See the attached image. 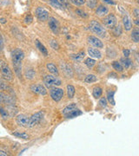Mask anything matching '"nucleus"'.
I'll return each mask as SVG.
<instances>
[{
    "label": "nucleus",
    "mask_w": 139,
    "mask_h": 156,
    "mask_svg": "<svg viewBox=\"0 0 139 156\" xmlns=\"http://www.w3.org/2000/svg\"><path fill=\"white\" fill-rule=\"evenodd\" d=\"M31 90L33 93L41 94V95H45L47 94L46 89L43 87L42 84H33L31 86Z\"/></svg>",
    "instance_id": "9b49d317"
},
{
    "label": "nucleus",
    "mask_w": 139,
    "mask_h": 156,
    "mask_svg": "<svg viewBox=\"0 0 139 156\" xmlns=\"http://www.w3.org/2000/svg\"><path fill=\"white\" fill-rule=\"evenodd\" d=\"M85 65L89 69H92V68L95 66V64H96V60H95L94 58L88 57V58H86L85 59Z\"/></svg>",
    "instance_id": "393cba45"
},
{
    "label": "nucleus",
    "mask_w": 139,
    "mask_h": 156,
    "mask_svg": "<svg viewBox=\"0 0 139 156\" xmlns=\"http://www.w3.org/2000/svg\"><path fill=\"white\" fill-rule=\"evenodd\" d=\"M135 23H136V24H138V19L135 20Z\"/></svg>",
    "instance_id": "3c124183"
},
{
    "label": "nucleus",
    "mask_w": 139,
    "mask_h": 156,
    "mask_svg": "<svg viewBox=\"0 0 139 156\" xmlns=\"http://www.w3.org/2000/svg\"><path fill=\"white\" fill-rule=\"evenodd\" d=\"M58 1L62 4V5L64 6V8L69 6V2H68V0H58Z\"/></svg>",
    "instance_id": "37998d69"
},
{
    "label": "nucleus",
    "mask_w": 139,
    "mask_h": 156,
    "mask_svg": "<svg viewBox=\"0 0 139 156\" xmlns=\"http://www.w3.org/2000/svg\"><path fill=\"white\" fill-rule=\"evenodd\" d=\"M76 13L78 16L82 17V18H86V17H87V14H86L85 12V11H83L82 10H80V9L76 10Z\"/></svg>",
    "instance_id": "a19ab883"
},
{
    "label": "nucleus",
    "mask_w": 139,
    "mask_h": 156,
    "mask_svg": "<svg viewBox=\"0 0 139 156\" xmlns=\"http://www.w3.org/2000/svg\"><path fill=\"white\" fill-rule=\"evenodd\" d=\"M0 102L3 103L8 104H14V100L11 98L10 95L6 94L4 93H0Z\"/></svg>",
    "instance_id": "2eb2a0df"
},
{
    "label": "nucleus",
    "mask_w": 139,
    "mask_h": 156,
    "mask_svg": "<svg viewBox=\"0 0 139 156\" xmlns=\"http://www.w3.org/2000/svg\"><path fill=\"white\" fill-rule=\"evenodd\" d=\"M82 114H83V113H82V111H81V110H79V109L76 108V109H74V110H72V111L69 112L68 114H64V116H65V118H67V119H72V118H75V117L78 116V115H81Z\"/></svg>",
    "instance_id": "a211bd4d"
},
{
    "label": "nucleus",
    "mask_w": 139,
    "mask_h": 156,
    "mask_svg": "<svg viewBox=\"0 0 139 156\" xmlns=\"http://www.w3.org/2000/svg\"><path fill=\"white\" fill-rule=\"evenodd\" d=\"M99 105L102 107V108H105L107 106V99L105 97H102L100 100H99Z\"/></svg>",
    "instance_id": "4c0bfd02"
},
{
    "label": "nucleus",
    "mask_w": 139,
    "mask_h": 156,
    "mask_svg": "<svg viewBox=\"0 0 139 156\" xmlns=\"http://www.w3.org/2000/svg\"><path fill=\"white\" fill-rule=\"evenodd\" d=\"M36 15L38 20L46 21L49 18V11L42 7H38L36 10Z\"/></svg>",
    "instance_id": "1a4fd4ad"
},
{
    "label": "nucleus",
    "mask_w": 139,
    "mask_h": 156,
    "mask_svg": "<svg viewBox=\"0 0 139 156\" xmlns=\"http://www.w3.org/2000/svg\"><path fill=\"white\" fill-rule=\"evenodd\" d=\"M16 122L17 124L23 127H27L28 122H29V117L26 116L25 114H18L16 117Z\"/></svg>",
    "instance_id": "f8f14e48"
},
{
    "label": "nucleus",
    "mask_w": 139,
    "mask_h": 156,
    "mask_svg": "<svg viewBox=\"0 0 139 156\" xmlns=\"http://www.w3.org/2000/svg\"><path fill=\"white\" fill-rule=\"evenodd\" d=\"M32 21H33V18H32V15H27V16L25 17V18H24V23H25L26 24H30Z\"/></svg>",
    "instance_id": "ea45409f"
},
{
    "label": "nucleus",
    "mask_w": 139,
    "mask_h": 156,
    "mask_svg": "<svg viewBox=\"0 0 139 156\" xmlns=\"http://www.w3.org/2000/svg\"><path fill=\"white\" fill-rule=\"evenodd\" d=\"M50 4H51V5L52 7L56 8V9H58V10H64V7L58 0H50Z\"/></svg>",
    "instance_id": "412c9836"
},
{
    "label": "nucleus",
    "mask_w": 139,
    "mask_h": 156,
    "mask_svg": "<svg viewBox=\"0 0 139 156\" xmlns=\"http://www.w3.org/2000/svg\"><path fill=\"white\" fill-rule=\"evenodd\" d=\"M8 155L5 152H4V151H2V150H0V156H6Z\"/></svg>",
    "instance_id": "09e8293b"
},
{
    "label": "nucleus",
    "mask_w": 139,
    "mask_h": 156,
    "mask_svg": "<svg viewBox=\"0 0 139 156\" xmlns=\"http://www.w3.org/2000/svg\"><path fill=\"white\" fill-rule=\"evenodd\" d=\"M0 114H1V116H2V118L3 119H7L8 117H9V113H8V111L4 108H3V107H0Z\"/></svg>",
    "instance_id": "f704fd0d"
},
{
    "label": "nucleus",
    "mask_w": 139,
    "mask_h": 156,
    "mask_svg": "<svg viewBox=\"0 0 139 156\" xmlns=\"http://www.w3.org/2000/svg\"><path fill=\"white\" fill-rule=\"evenodd\" d=\"M120 62H121L120 63L122 64V66L124 67L125 69H128V68L130 67V65H131V61H130V59H129L128 57L121 58Z\"/></svg>",
    "instance_id": "bb28decb"
},
{
    "label": "nucleus",
    "mask_w": 139,
    "mask_h": 156,
    "mask_svg": "<svg viewBox=\"0 0 139 156\" xmlns=\"http://www.w3.org/2000/svg\"><path fill=\"white\" fill-rule=\"evenodd\" d=\"M50 43H51V48H53L54 50H58V49H59V44L57 43V41H55V40H51Z\"/></svg>",
    "instance_id": "58836bf2"
},
{
    "label": "nucleus",
    "mask_w": 139,
    "mask_h": 156,
    "mask_svg": "<svg viewBox=\"0 0 139 156\" xmlns=\"http://www.w3.org/2000/svg\"><path fill=\"white\" fill-rule=\"evenodd\" d=\"M114 35L115 36H120L121 34H122V27L120 26V25H118L117 27H114Z\"/></svg>",
    "instance_id": "e433bc0d"
},
{
    "label": "nucleus",
    "mask_w": 139,
    "mask_h": 156,
    "mask_svg": "<svg viewBox=\"0 0 139 156\" xmlns=\"http://www.w3.org/2000/svg\"><path fill=\"white\" fill-rule=\"evenodd\" d=\"M46 68L48 70V71L51 74H53L55 75H58V70L57 68L56 67V65L53 64V63H48L46 65Z\"/></svg>",
    "instance_id": "aec40b11"
},
{
    "label": "nucleus",
    "mask_w": 139,
    "mask_h": 156,
    "mask_svg": "<svg viewBox=\"0 0 139 156\" xmlns=\"http://www.w3.org/2000/svg\"><path fill=\"white\" fill-rule=\"evenodd\" d=\"M50 94L52 100L55 102H59L64 96V90L60 88H57L56 86L50 88Z\"/></svg>",
    "instance_id": "423d86ee"
},
{
    "label": "nucleus",
    "mask_w": 139,
    "mask_h": 156,
    "mask_svg": "<svg viewBox=\"0 0 139 156\" xmlns=\"http://www.w3.org/2000/svg\"><path fill=\"white\" fill-rule=\"evenodd\" d=\"M43 114H44V113L43 111H39V112H37L34 114H32L31 117H29V122H28L27 127H33L37 126L43 119Z\"/></svg>",
    "instance_id": "20e7f679"
},
{
    "label": "nucleus",
    "mask_w": 139,
    "mask_h": 156,
    "mask_svg": "<svg viewBox=\"0 0 139 156\" xmlns=\"http://www.w3.org/2000/svg\"><path fill=\"white\" fill-rule=\"evenodd\" d=\"M104 3H106V4H112V5H114L116 3L113 1V0H102Z\"/></svg>",
    "instance_id": "a18cd8bd"
},
{
    "label": "nucleus",
    "mask_w": 139,
    "mask_h": 156,
    "mask_svg": "<svg viewBox=\"0 0 139 156\" xmlns=\"http://www.w3.org/2000/svg\"><path fill=\"white\" fill-rule=\"evenodd\" d=\"M88 54L91 58H96V59H100L102 57V53L99 50L95 49V48H90L88 49Z\"/></svg>",
    "instance_id": "4468645a"
},
{
    "label": "nucleus",
    "mask_w": 139,
    "mask_h": 156,
    "mask_svg": "<svg viewBox=\"0 0 139 156\" xmlns=\"http://www.w3.org/2000/svg\"><path fill=\"white\" fill-rule=\"evenodd\" d=\"M90 30L92 31L93 33H95L96 35H97V37H106L105 29L97 21L93 20L90 22Z\"/></svg>",
    "instance_id": "f03ea898"
},
{
    "label": "nucleus",
    "mask_w": 139,
    "mask_h": 156,
    "mask_svg": "<svg viewBox=\"0 0 139 156\" xmlns=\"http://www.w3.org/2000/svg\"><path fill=\"white\" fill-rule=\"evenodd\" d=\"M36 46H37V48L39 50V51L41 52L44 56H48V51H47V49L38 40H36Z\"/></svg>",
    "instance_id": "6ab92c4d"
},
{
    "label": "nucleus",
    "mask_w": 139,
    "mask_h": 156,
    "mask_svg": "<svg viewBox=\"0 0 139 156\" xmlns=\"http://www.w3.org/2000/svg\"><path fill=\"white\" fill-rule=\"evenodd\" d=\"M43 83L45 84L46 87L48 88H51L52 86H60L61 85V80L58 79L57 77L51 75H48L44 77L43 79Z\"/></svg>",
    "instance_id": "39448f33"
},
{
    "label": "nucleus",
    "mask_w": 139,
    "mask_h": 156,
    "mask_svg": "<svg viewBox=\"0 0 139 156\" xmlns=\"http://www.w3.org/2000/svg\"><path fill=\"white\" fill-rule=\"evenodd\" d=\"M114 94H115V91H108L107 94V100L109 103L111 105H115V100H114Z\"/></svg>",
    "instance_id": "7c9ffc66"
},
{
    "label": "nucleus",
    "mask_w": 139,
    "mask_h": 156,
    "mask_svg": "<svg viewBox=\"0 0 139 156\" xmlns=\"http://www.w3.org/2000/svg\"><path fill=\"white\" fill-rule=\"evenodd\" d=\"M124 56L125 57H129V54H130V51H129V50H124Z\"/></svg>",
    "instance_id": "49530a36"
},
{
    "label": "nucleus",
    "mask_w": 139,
    "mask_h": 156,
    "mask_svg": "<svg viewBox=\"0 0 139 156\" xmlns=\"http://www.w3.org/2000/svg\"><path fill=\"white\" fill-rule=\"evenodd\" d=\"M108 12H109V10H108L107 7L104 6V5H99L96 10V15L99 16V17H103V16L107 15Z\"/></svg>",
    "instance_id": "f3484780"
},
{
    "label": "nucleus",
    "mask_w": 139,
    "mask_h": 156,
    "mask_svg": "<svg viewBox=\"0 0 139 156\" xmlns=\"http://www.w3.org/2000/svg\"><path fill=\"white\" fill-rule=\"evenodd\" d=\"M85 54L84 51H80L76 55H71V57L77 62H81L85 58Z\"/></svg>",
    "instance_id": "b1692460"
},
{
    "label": "nucleus",
    "mask_w": 139,
    "mask_h": 156,
    "mask_svg": "<svg viewBox=\"0 0 139 156\" xmlns=\"http://www.w3.org/2000/svg\"><path fill=\"white\" fill-rule=\"evenodd\" d=\"M112 66H113V68H114V69H115L117 71L122 72V71L124 70V67L122 66V64H121L120 62H117V61L113 62V64H112Z\"/></svg>",
    "instance_id": "72a5a7b5"
},
{
    "label": "nucleus",
    "mask_w": 139,
    "mask_h": 156,
    "mask_svg": "<svg viewBox=\"0 0 139 156\" xmlns=\"http://www.w3.org/2000/svg\"><path fill=\"white\" fill-rule=\"evenodd\" d=\"M35 75H36V73L33 70V69H27L26 71H25V74H24L25 77H26L27 79H30V80L34 78Z\"/></svg>",
    "instance_id": "c756f323"
},
{
    "label": "nucleus",
    "mask_w": 139,
    "mask_h": 156,
    "mask_svg": "<svg viewBox=\"0 0 139 156\" xmlns=\"http://www.w3.org/2000/svg\"><path fill=\"white\" fill-rule=\"evenodd\" d=\"M131 38L135 42H139V30L138 28H135L132 33H131Z\"/></svg>",
    "instance_id": "a878e982"
},
{
    "label": "nucleus",
    "mask_w": 139,
    "mask_h": 156,
    "mask_svg": "<svg viewBox=\"0 0 139 156\" xmlns=\"http://www.w3.org/2000/svg\"><path fill=\"white\" fill-rule=\"evenodd\" d=\"M0 23H6V19L4 18H0Z\"/></svg>",
    "instance_id": "8fccbe9b"
},
{
    "label": "nucleus",
    "mask_w": 139,
    "mask_h": 156,
    "mask_svg": "<svg viewBox=\"0 0 139 156\" xmlns=\"http://www.w3.org/2000/svg\"><path fill=\"white\" fill-rule=\"evenodd\" d=\"M0 89L1 90H11L10 86L5 83L3 79H0Z\"/></svg>",
    "instance_id": "473e14b6"
},
{
    "label": "nucleus",
    "mask_w": 139,
    "mask_h": 156,
    "mask_svg": "<svg viewBox=\"0 0 139 156\" xmlns=\"http://www.w3.org/2000/svg\"><path fill=\"white\" fill-rule=\"evenodd\" d=\"M116 24H117V18L113 14H110L104 18V25L106 28L112 29L116 26Z\"/></svg>",
    "instance_id": "0eeeda50"
},
{
    "label": "nucleus",
    "mask_w": 139,
    "mask_h": 156,
    "mask_svg": "<svg viewBox=\"0 0 139 156\" xmlns=\"http://www.w3.org/2000/svg\"><path fill=\"white\" fill-rule=\"evenodd\" d=\"M13 135L16 136V137H18V138H21V139H24V140H28L29 139V135H27L26 133L24 132H14L13 133Z\"/></svg>",
    "instance_id": "2f4dec72"
},
{
    "label": "nucleus",
    "mask_w": 139,
    "mask_h": 156,
    "mask_svg": "<svg viewBox=\"0 0 139 156\" xmlns=\"http://www.w3.org/2000/svg\"><path fill=\"white\" fill-rule=\"evenodd\" d=\"M123 23H124V26L125 28L126 31H130L131 28H132V23H131V21L130 18H129V16L127 14H124V17H123Z\"/></svg>",
    "instance_id": "dca6fc26"
},
{
    "label": "nucleus",
    "mask_w": 139,
    "mask_h": 156,
    "mask_svg": "<svg viewBox=\"0 0 139 156\" xmlns=\"http://www.w3.org/2000/svg\"><path fill=\"white\" fill-rule=\"evenodd\" d=\"M134 14H135V17H136V18H138L139 17L138 9H135V10H134Z\"/></svg>",
    "instance_id": "de8ad7c7"
},
{
    "label": "nucleus",
    "mask_w": 139,
    "mask_h": 156,
    "mask_svg": "<svg viewBox=\"0 0 139 156\" xmlns=\"http://www.w3.org/2000/svg\"><path fill=\"white\" fill-rule=\"evenodd\" d=\"M11 58L15 72L18 77H20L22 71V62L24 58V52L21 49H15L11 53Z\"/></svg>",
    "instance_id": "f257e3e1"
},
{
    "label": "nucleus",
    "mask_w": 139,
    "mask_h": 156,
    "mask_svg": "<svg viewBox=\"0 0 139 156\" xmlns=\"http://www.w3.org/2000/svg\"><path fill=\"white\" fill-rule=\"evenodd\" d=\"M61 69H62V71L64 72V74L67 77H72L73 72H72V70L69 64L64 63V62L61 63Z\"/></svg>",
    "instance_id": "ddd939ff"
},
{
    "label": "nucleus",
    "mask_w": 139,
    "mask_h": 156,
    "mask_svg": "<svg viewBox=\"0 0 139 156\" xmlns=\"http://www.w3.org/2000/svg\"><path fill=\"white\" fill-rule=\"evenodd\" d=\"M76 5H83L85 3V0H71Z\"/></svg>",
    "instance_id": "79ce46f5"
},
{
    "label": "nucleus",
    "mask_w": 139,
    "mask_h": 156,
    "mask_svg": "<svg viewBox=\"0 0 139 156\" xmlns=\"http://www.w3.org/2000/svg\"><path fill=\"white\" fill-rule=\"evenodd\" d=\"M4 49V39H3V36L0 33V51Z\"/></svg>",
    "instance_id": "c03bdc74"
},
{
    "label": "nucleus",
    "mask_w": 139,
    "mask_h": 156,
    "mask_svg": "<svg viewBox=\"0 0 139 156\" xmlns=\"http://www.w3.org/2000/svg\"><path fill=\"white\" fill-rule=\"evenodd\" d=\"M0 72L5 80L11 81L13 79V74L11 72L9 65L3 60H0Z\"/></svg>",
    "instance_id": "7ed1b4c3"
},
{
    "label": "nucleus",
    "mask_w": 139,
    "mask_h": 156,
    "mask_svg": "<svg viewBox=\"0 0 139 156\" xmlns=\"http://www.w3.org/2000/svg\"><path fill=\"white\" fill-rule=\"evenodd\" d=\"M48 23H49V27L51 30V31L55 34H58L59 33V23L55 18H48Z\"/></svg>",
    "instance_id": "9d476101"
},
{
    "label": "nucleus",
    "mask_w": 139,
    "mask_h": 156,
    "mask_svg": "<svg viewBox=\"0 0 139 156\" xmlns=\"http://www.w3.org/2000/svg\"><path fill=\"white\" fill-rule=\"evenodd\" d=\"M67 95L70 99L73 98L75 95V88L72 85H68L67 86Z\"/></svg>",
    "instance_id": "5701e85b"
},
{
    "label": "nucleus",
    "mask_w": 139,
    "mask_h": 156,
    "mask_svg": "<svg viewBox=\"0 0 139 156\" xmlns=\"http://www.w3.org/2000/svg\"><path fill=\"white\" fill-rule=\"evenodd\" d=\"M97 81V77L95 75H88L85 78V83H92Z\"/></svg>",
    "instance_id": "c85d7f7f"
},
{
    "label": "nucleus",
    "mask_w": 139,
    "mask_h": 156,
    "mask_svg": "<svg viewBox=\"0 0 139 156\" xmlns=\"http://www.w3.org/2000/svg\"><path fill=\"white\" fill-rule=\"evenodd\" d=\"M87 41L90 45H92L93 47H96L97 49H101L104 47L103 42L101 41L98 37H94V36H89L87 37Z\"/></svg>",
    "instance_id": "6e6552de"
},
{
    "label": "nucleus",
    "mask_w": 139,
    "mask_h": 156,
    "mask_svg": "<svg viewBox=\"0 0 139 156\" xmlns=\"http://www.w3.org/2000/svg\"><path fill=\"white\" fill-rule=\"evenodd\" d=\"M76 108H76V105L75 103H71L64 108V109H63V111H62V113H63V114L64 115V114H68L69 112H71V111L74 110V109H76Z\"/></svg>",
    "instance_id": "4be33fe9"
},
{
    "label": "nucleus",
    "mask_w": 139,
    "mask_h": 156,
    "mask_svg": "<svg viewBox=\"0 0 139 156\" xmlns=\"http://www.w3.org/2000/svg\"><path fill=\"white\" fill-rule=\"evenodd\" d=\"M87 4V6L90 9H93L96 6V4H97V0H87L86 2Z\"/></svg>",
    "instance_id": "c9c22d12"
},
{
    "label": "nucleus",
    "mask_w": 139,
    "mask_h": 156,
    "mask_svg": "<svg viewBox=\"0 0 139 156\" xmlns=\"http://www.w3.org/2000/svg\"><path fill=\"white\" fill-rule=\"evenodd\" d=\"M102 94H103V90H102V89L100 88V87H95L94 89H93V91H92V94H93V96L95 97V98H99L101 95H102Z\"/></svg>",
    "instance_id": "cd10ccee"
}]
</instances>
